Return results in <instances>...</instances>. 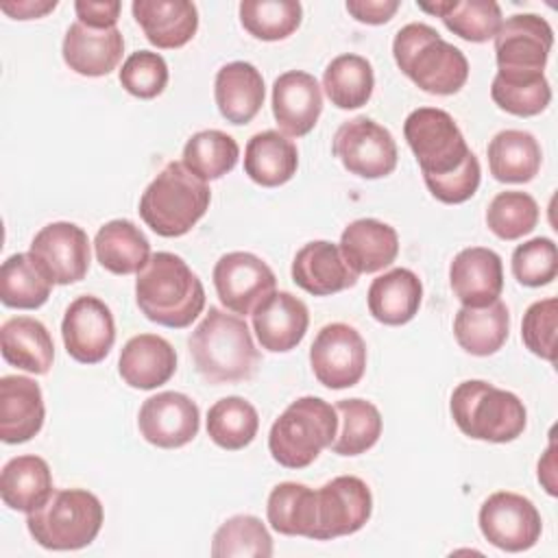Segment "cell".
<instances>
[{
	"label": "cell",
	"instance_id": "6da1fadb",
	"mask_svg": "<svg viewBox=\"0 0 558 558\" xmlns=\"http://www.w3.org/2000/svg\"><path fill=\"white\" fill-rule=\"evenodd\" d=\"M135 301L148 320L183 329L203 312L205 288L183 257L159 251L137 272Z\"/></svg>",
	"mask_w": 558,
	"mask_h": 558
},
{
	"label": "cell",
	"instance_id": "7a4b0ae2",
	"mask_svg": "<svg viewBox=\"0 0 558 558\" xmlns=\"http://www.w3.org/2000/svg\"><path fill=\"white\" fill-rule=\"evenodd\" d=\"M187 347L196 371L209 384L251 379L259 364V351L246 320L220 307H209L192 331Z\"/></svg>",
	"mask_w": 558,
	"mask_h": 558
},
{
	"label": "cell",
	"instance_id": "3957f363",
	"mask_svg": "<svg viewBox=\"0 0 558 558\" xmlns=\"http://www.w3.org/2000/svg\"><path fill=\"white\" fill-rule=\"evenodd\" d=\"M392 57L399 70L425 94L451 96L460 92L469 78L464 52L423 22H412L397 31Z\"/></svg>",
	"mask_w": 558,
	"mask_h": 558
},
{
	"label": "cell",
	"instance_id": "277c9868",
	"mask_svg": "<svg viewBox=\"0 0 558 558\" xmlns=\"http://www.w3.org/2000/svg\"><path fill=\"white\" fill-rule=\"evenodd\" d=\"M207 181L192 174L181 161H170L140 198L142 220L161 238L185 235L209 209Z\"/></svg>",
	"mask_w": 558,
	"mask_h": 558
},
{
	"label": "cell",
	"instance_id": "5b68a950",
	"mask_svg": "<svg viewBox=\"0 0 558 558\" xmlns=\"http://www.w3.org/2000/svg\"><path fill=\"white\" fill-rule=\"evenodd\" d=\"M458 429L475 440L510 442L519 438L527 423L523 401L484 379H466L458 384L449 401Z\"/></svg>",
	"mask_w": 558,
	"mask_h": 558
},
{
	"label": "cell",
	"instance_id": "8992f818",
	"mask_svg": "<svg viewBox=\"0 0 558 558\" xmlns=\"http://www.w3.org/2000/svg\"><path fill=\"white\" fill-rule=\"evenodd\" d=\"M102 521L100 499L85 488H54L39 508L26 514L31 536L54 551L87 547L98 536Z\"/></svg>",
	"mask_w": 558,
	"mask_h": 558
},
{
	"label": "cell",
	"instance_id": "52a82bcc",
	"mask_svg": "<svg viewBox=\"0 0 558 558\" xmlns=\"http://www.w3.org/2000/svg\"><path fill=\"white\" fill-rule=\"evenodd\" d=\"M338 432V412L320 397L292 401L268 432V449L275 462L286 469L310 466L325 447H331Z\"/></svg>",
	"mask_w": 558,
	"mask_h": 558
},
{
	"label": "cell",
	"instance_id": "ba28073f",
	"mask_svg": "<svg viewBox=\"0 0 558 558\" xmlns=\"http://www.w3.org/2000/svg\"><path fill=\"white\" fill-rule=\"evenodd\" d=\"M403 135L421 166L425 183L460 170L473 157L462 131L445 109H414L403 122Z\"/></svg>",
	"mask_w": 558,
	"mask_h": 558
},
{
	"label": "cell",
	"instance_id": "9c48e42d",
	"mask_svg": "<svg viewBox=\"0 0 558 558\" xmlns=\"http://www.w3.org/2000/svg\"><path fill=\"white\" fill-rule=\"evenodd\" d=\"M340 163L362 179H381L397 168V144L392 133L366 116L342 122L331 142Z\"/></svg>",
	"mask_w": 558,
	"mask_h": 558
},
{
	"label": "cell",
	"instance_id": "30bf717a",
	"mask_svg": "<svg viewBox=\"0 0 558 558\" xmlns=\"http://www.w3.org/2000/svg\"><path fill=\"white\" fill-rule=\"evenodd\" d=\"M310 364L323 386L331 390L351 388L364 377L366 342L355 327L329 323L316 333L310 347Z\"/></svg>",
	"mask_w": 558,
	"mask_h": 558
},
{
	"label": "cell",
	"instance_id": "8fae6325",
	"mask_svg": "<svg viewBox=\"0 0 558 558\" xmlns=\"http://www.w3.org/2000/svg\"><path fill=\"white\" fill-rule=\"evenodd\" d=\"M477 523L490 545L512 554L534 547L543 532L536 506L527 497L510 490L493 493L482 504Z\"/></svg>",
	"mask_w": 558,
	"mask_h": 558
},
{
	"label": "cell",
	"instance_id": "7c38bea8",
	"mask_svg": "<svg viewBox=\"0 0 558 558\" xmlns=\"http://www.w3.org/2000/svg\"><path fill=\"white\" fill-rule=\"evenodd\" d=\"M373 512V495L364 480L338 475L316 490V530L312 541H331L366 525Z\"/></svg>",
	"mask_w": 558,
	"mask_h": 558
},
{
	"label": "cell",
	"instance_id": "4fadbf2b",
	"mask_svg": "<svg viewBox=\"0 0 558 558\" xmlns=\"http://www.w3.org/2000/svg\"><path fill=\"white\" fill-rule=\"evenodd\" d=\"M554 46V31L545 17L517 13L501 22L495 35L497 72L536 74L545 70Z\"/></svg>",
	"mask_w": 558,
	"mask_h": 558
},
{
	"label": "cell",
	"instance_id": "5bb4252c",
	"mask_svg": "<svg viewBox=\"0 0 558 558\" xmlns=\"http://www.w3.org/2000/svg\"><path fill=\"white\" fill-rule=\"evenodd\" d=\"M277 277L257 255L233 251L214 266V288L220 303L233 314H253V310L275 292Z\"/></svg>",
	"mask_w": 558,
	"mask_h": 558
},
{
	"label": "cell",
	"instance_id": "9a60e30c",
	"mask_svg": "<svg viewBox=\"0 0 558 558\" xmlns=\"http://www.w3.org/2000/svg\"><path fill=\"white\" fill-rule=\"evenodd\" d=\"M65 351L81 364L102 362L116 342V323L109 305L98 296L74 299L61 320Z\"/></svg>",
	"mask_w": 558,
	"mask_h": 558
},
{
	"label": "cell",
	"instance_id": "2e32d148",
	"mask_svg": "<svg viewBox=\"0 0 558 558\" xmlns=\"http://www.w3.org/2000/svg\"><path fill=\"white\" fill-rule=\"evenodd\" d=\"M52 283L68 286L81 281L89 270V238L87 233L74 222H50L41 227L28 251Z\"/></svg>",
	"mask_w": 558,
	"mask_h": 558
},
{
	"label": "cell",
	"instance_id": "e0dca14e",
	"mask_svg": "<svg viewBox=\"0 0 558 558\" xmlns=\"http://www.w3.org/2000/svg\"><path fill=\"white\" fill-rule=\"evenodd\" d=\"M201 425L198 405L183 392L166 390L148 397L137 414V427L146 442L177 449L194 440Z\"/></svg>",
	"mask_w": 558,
	"mask_h": 558
},
{
	"label": "cell",
	"instance_id": "ac0fdd59",
	"mask_svg": "<svg viewBox=\"0 0 558 558\" xmlns=\"http://www.w3.org/2000/svg\"><path fill=\"white\" fill-rule=\"evenodd\" d=\"M323 111L318 81L301 70L283 72L272 83V116L290 137L307 135Z\"/></svg>",
	"mask_w": 558,
	"mask_h": 558
},
{
	"label": "cell",
	"instance_id": "d6986e66",
	"mask_svg": "<svg viewBox=\"0 0 558 558\" xmlns=\"http://www.w3.org/2000/svg\"><path fill=\"white\" fill-rule=\"evenodd\" d=\"M449 283L453 296L464 307H484L501 296L504 266L493 248H462L449 266Z\"/></svg>",
	"mask_w": 558,
	"mask_h": 558
},
{
	"label": "cell",
	"instance_id": "ffe728a7",
	"mask_svg": "<svg viewBox=\"0 0 558 558\" xmlns=\"http://www.w3.org/2000/svg\"><path fill=\"white\" fill-rule=\"evenodd\" d=\"M253 331L270 353L292 351L307 331V305L290 292H272L253 310Z\"/></svg>",
	"mask_w": 558,
	"mask_h": 558
},
{
	"label": "cell",
	"instance_id": "44dd1931",
	"mask_svg": "<svg viewBox=\"0 0 558 558\" xmlns=\"http://www.w3.org/2000/svg\"><path fill=\"white\" fill-rule=\"evenodd\" d=\"M357 277L344 262L338 244L327 240L303 244L292 259V281L314 296H329L353 288Z\"/></svg>",
	"mask_w": 558,
	"mask_h": 558
},
{
	"label": "cell",
	"instance_id": "7402d4cb",
	"mask_svg": "<svg viewBox=\"0 0 558 558\" xmlns=\"http://www.w3.org/2000/svg\"><path fill=\"white\" fill-rule=\"evenodd\" d=\"M46 408L41 388L35 379L4 375L0 379V438L7 445H20L39 434Z\"/></svg>",
	"mask_w": 558,
	"mask_h": 558
},
{
	"label": "cell",
	"instance_id": "603a6c76",
	"mask_svg": "<svg viewBox=\"0 0 558 558\" xmlns=\"http://www.w3.org/2000/svg\"><path fill=\"white\" fill-rule=\"evenodd\" d=\"M63 61L81 76H105L122 59L124 37L118 28H89L78 20L63 37Z\"/></svg>",
	"mask_w": 558,
	"mask_h": 558
},
{
	"label": "cell",
	"instance_id": "cb8c5ba5",
	"mask_svg": "<svg viewBox=\"0 0 558 558\" xmlns=\"http://www.w3.org/2000/svg\"><path fill=\"white\" fill-rule=\"evenodd\" d=\"M131 11L146 39L161 50L185 46L198 28L196 4L187 0H135Z\"/></svg>",
	"mask_w": 558,
	"mask_h": 558
},
{
	"label": "cell",
	"instance_id": "d4e9b609",
	"mask_svg": "<svg viewBox=\"0 0 558 558\" xmlns=\"http://www.w3.org/2000/svg\"><path fill=\"white\" fill-rule=\"evenodd\" d=\"M344 262L357 275H371L388 268L399 255L397 231L375 218L353 220L338 244Z\"/></svg>",
	"mask_w": 558,
	"mask_h": 558
},
{
	"label": "cell",
	"instance_id": "484cf974",
	"mask_svg": "<svg viewBox=\"0 0 558 558\" xmlns=\"http://www.w3.org/2000/svg\"><path fill=\"white\" fill-rule=\"evenodd\" d=\"M118 371L124 384L140 390L163 386L177 371L174 347L157 333L133 336L120 353Z\"/></svg>",
	"mask_w": 558,
	"mask_h": 558
},
{
	"label": "cell",
	"instance_id": "4316f807",
	"mask_svg": "<svg viewBox=\"0 0 558 558\" xmlns=\"http://www.w3.org/2000/svg\"><path fill=\"white\" fill-rule=\"evenodd\" d=\"M264 96V78L253 63L231 61L216 72L214 98L227 122L248 124L259 113Z\"/></svg>",
	"mask_w": 558,
	"mask_h": 558
},
{
	"label": "cell",
	"instance_id": "83f0119b",
	"mask_svg": "<svg viewBox=\"0 0 558 558\" xmlns=\"http://www.w3.org/2000/svg\"><path fill=\"white\" fill-rule=\"evenodd\" d=\"M423 299V283L410 268H392L377 279H373L366 303L375 320L384 325H405L410 323Z\"/></svg>",
	"mask_w": 558,
	"mask_h": 558
},
{
	"label": "cell",
	"instance_id": "f1b7e54d",
	"mask_svg": "<svg viewBox=\"0 0 558 558\" xmlns=\"http://www.w3.org/2000/svg\"><path fill=\"white\" fill-rule=\"evenodd\" d=\"M299 168V150L279 131L255 133L244 148V172L262 187L288 183Z\"/></svg>",
	"mask_w": 558,
	"mask_h": 558
},
{
	"label": "cell",
	"instance_id": "f546056e",
	"mask_svg": "<svg viewBox=\"0 0 558 558\" xmlns=\"http://www.w3.org/2000/svg\"><path fill=\"white\" fill-rule=\"evenodd\" d=\"M2 357L33 375H46L54 360V344L44 323L31 316H13L0 327Z\"/></svg>",
	"mask_w": 558,
	"mask_h": 558
},
{
	"label": "cell",
	"instance_id": "4dcf8cb0",
	"mask_svg": "<svg viewBox=\"0 0 558 558\" xmlns=\"http://www.w3.org/2000/svg\"><path fill=\"white\" fill-rule=\"evenodd\" d=\"M510 333V314L499 299L484 307H460L453 318L458 344L477 357L497 353Z\"/></svg>",
	"mask_w": 558,
	"mask_h": 558
},
{
	"label": "cell",
	"instance_id": "1f68e13d",
	"mask_svg": "<svg viewBox=\"0 0 558 558\" xmlns=\"http://www.w3.org/2000/svg\"><path fill=\"white\" fill-rule=\"evenodd\" d=\"M488 168L501 183H527L532 181L543 161L536 137L527 131L506 129L488 142Z\"/></svg>",
	"mask_w": 558,
	"mask_h": 558
},
{
	"label": "cell",
	"instance_id": "d6a6232c",
	"mask_svg": "<svg viewBox=\"0 0 558 558\" xmlns=\"http://www.w3.org/2000/svg\"><path fill=\"white\" fill-rule=\"evenodd\" d=\"M94 251L100 266L113 275L140 272L150 259V244L131 220H109L94 238Z\"/></svg>",
	"mask_w": 558,
	"mask_h": 558
},
{
	"label": "cell",
	"instance_id": "836d02e7",
	"mask_svg": "<svg viewBox=\"0 0 558 558\" xmlns=\"http://www.w3.org/2000/svg\"><path fill=\"white\" fill-rule=\"evenodd\" d=\"M50 466L39 456H17L2 466L0 495L4 506L20 512H33L52 493Z\"/></svg>",
	"mask_w": 558,
	"mask_h": 558
},
{
	"label": "cell",
	"instance_id": "e575fe53",
	"mask_svg": "<svg viewBox=\"0 0 558 558\" xmlns=\"http://www.w3.org/2000/svg\"><path fill=\"white\" fill-rule=\"evenodd\" d=\"M266 517L279 534L312 538L316 530V490L299 482L277 484L268 495Z\"/></svg>",
	"mask_w": 558,
	"mask_h": 558
},
{
	"label": "cell",
	"instance_id": "d590c367",
	"mask_svg": "<svg viewBox=\"0 0 558 558\" xmlns=\"http://www.w3.org/2000/svg\"><path fill=\"white\" fill-rule=\"evenodd\" d=\"M52 290V279L31 253H15L0 268V301L7 307L37 310Z\"/></svg>",
	"mask_w": 558,
	"mask_h": 558
},
{
	"label": "cell",
	"instance_id": "8d00e7d4",
	"mask_svg": "<svg viewBox=\"0 0 558 558\" xmlns=\"http://www.w3.org/2000/svg\"><path fill=\"white\" fill-rule=\"evenodd\" d=\"M323 87L331 105L338 109H357L368 102L375 74L368 59L347 52L329 61L323 74Z\"/></svg>",
	"mask_w": 558,
	"mask_h": 558
},
{
	"label": "cell",
	"instance_id": "74e56055",
	"mask_svg": "<svg viewBox=\"0 0 558 558\" xmlns=\"http://www.w3.org/2000/svg\"><path fill=\"white\" fill-rule=\"evenodd\" d=\"M238 157L240 146L229 133L205 129L185 142L181 163L198 179L216 181L235 168Z\"/></svg>",
	"mask_w": 558,
	"mask_h": 558
},
{
	"label": "cell",
	"instance_id": "f35d334b",
	"mask_svg": "<svg viewBox=\"0 0 558 558\" xmlns=\"http://www.w3.org/2000/svg\"><path fill=\"white\" fill-rule=\"evenodd\" d=\"M340 429L331 442L338 456H360L381 436V414L366 399H342L336 403Z\"/></svg>",
	"mask_w": 558,
	"mask_h": 558
},
{
	"label": "cell",
	"instance_id": "ab89813d",
	"mask_svg": "<svg viewBox=\"0 0 558 558\" xmlns=\"http://www.w3.org/2000/svg\"><path fill=\"white\" fill-rule=\"evenodd\" d=\"M257 410L242 397H225L216 401L207 412V434L218 447L227 451H238L251 445L257 436Z\"/></svg>",
	"mask_w": 558,
	"mask_h": 558
},
{
	"label": "cell",
	"instance_id": "60d3db41",
	"mask_svg": "<svg viewBox=\"0 0 558 558\" xmlns=\"http://www.w3.org/2000/svg\"><path fill=\"white\" fill-rule=\"evenodd\" d=\"M490 96L499 109L519 118H530L547 109L551 100V87L543 72H536V74L497 72L490 85Z\"/></svg>",
	"mask_w": 558,
	"mask_h": 558
},
{
	"label": "cell",
	"instance_id": "b9f144b4",
	"mask_svg": "<svg viewBox=\"0 0 558 558\" xmlns=\"http://www.w3.org/2000/svg\"><path fill=\"white\" fill-rule=\"evenodd\" d=\"M303 9L296 0H244L240 22L248 35L262 41H279L301 26Z\"/></svg>",
	"mask_w": 558,
	"mask_h": 558
},
{
	"label": "cell",
	"instance_id": "7bdbcfd3",
	"mask_svg": "<svg viewBox=\"0 0 558 558\" xmlns=\"http://www.w3.org/2000/svg\"><path fill=\"white\" fill-rule=\"evenodd\" d=\"M214 558H270L272 556V538L262 523V519L253 514H235L227 519L214 534L211 541Z\"/></svg>",
	"mask_w": 558,
	"mask_h": 558
},
{
	"label": "cell",
	"instance_id": "ee69618b",
	"mask_svg": "<svg viewBox=\"0 0 558 558\" xmlns=\"http://www.w3.org/2000/svg\"><path fill=\"white\" fill-rule=\"evenodd\" d=\"M538 216V203L527 192L508 190L499 192L490 201L486 209V225L501 240H519L534 231Z\"/></svg>",
	"mask_w": 558,
	"mask_h": 558
},
{
	"label": "cell",
	"instance_id": "f6af8a7d",
	"mask_svg": "<svg viewBox=\"0 0 558 558\" xmlns=\"http://www.w3.org/2000/svg\"><path fill=\"white\" fill-rule=\"evenodd\" d=\"M440 20L453 35L473 44L495 39L504 22L495 0H453Z\"/></svg>",
	"mask_w": 558,
	"mask_h": 558
},
{
	"label": "cell",
	"instance_id": "bcb514c9",
	"mask_svg": "<svg viewBox=\"0 0 558 558\" xmlns=\"http://www.w3.org/2000/svg\"><path fill=\"white\" fill-rule=\"evenodd\" d=\"M512 275L521 286L541 288L558 275V251L549 238H532L512 253Z\"/></svg>",
	"mask_w": 558,
	"mask_h": 558
},
{
	"label": "cell",
	"instance_id": "7dc6e473",
	"mask_svg": "<svg viewBox=\"0 0 558 558\" xmlns=\"http://www.w3.org/2000/svg\"><path fill=\"white\" fill-rule=\"evenodd\" d=\"M120 85L135 98H155L168 85V63L159 52L137 50L120 70Z\"/></svg>",
	"mask_w": 558,
	"mask_h": 558
},
{
	"label": "cell",
	"instance_id": "c3c4849f",
	"mask_svg": "<svg viewBox=\"0 0 558 558\" xmlns=\"http://www.w3.org/2000/svg\"><path fill=\"white\" fill-rule=\"evenodd\" d=\"M556 318H558V301L556 296L532 303L521 323L523 344L538 355L541 360H556Z\"/></svg>",
	"mask_w": 558,
	"mask_h": 558
},
{
	"label": "cell",
	"instance_id": "681fc988",
	"mask_svg": "<svg viewBox=\"0 0 558 558\" xmlns=\"http://www.w3.org/2000/svg\"><path fill=\"white\" fill-rule=\"evenodd\" d=\"M122 4L118 0H105V2H94V0H76L74 11L81 24L89 28H116V22L120 17Z\"/></svg>",
	"mask_w": 558,
	"mask_h": 558
},
{
	"label": "cell",
	"instance_id": "f907efd6",
	"mask_svg": "<svg viewBox=\"0 0 558 558\" xmlns=\"http://www.w3.org/2000/svg\"><path fill=\"white\" fill-rule=\"evenodd\" d=\"M399 0H347V11L362 24H386L397 11Z\"/></svg>",
	"mask_w": 558,
	"mask_h": 558
},
{
	"label": "cell",
	"instance_id": "816d5d0a",
	"mask_svg": "<svg viewBox=\"0 0 558 558\" xmlns=\"http://www.w3.org/2000/svg\"><path fill=\"white\" fill-rule=\"evenodd\" d=\"M57 7V0H24V2H2L0 9L15 17V20H33V17H44L48 11Z\"/></svg>",
	"mask_w": 558,
	"mask_h": 558
},
{
	"label": "cell",
	"instance_id": "f5cc1de1",
	"mask_svg": "<svg viewBox=\"0 0 558 558\" xmlns=\"http://www.w3.org/2000/svg\"><path fill=\"white\" fill-rule=\"evenodd\" d=\"M556 445H554V438L549 440V447L545 451V456L538 460V482L543 484V488L556 497L558 495V488H556Z\"/></svg>",
	"mask_w": 558,
	"mask_h": 558
}]
</instances>
